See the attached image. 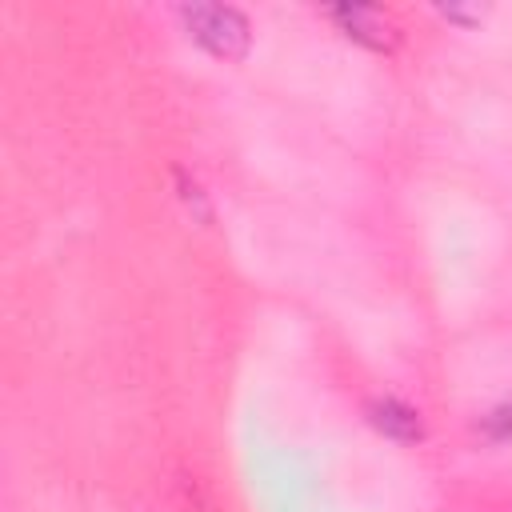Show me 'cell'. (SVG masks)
<instances>
[{
	"instance_id": "1",
	"label": "cell",
	"mask_w": 512,
	"mask_h": 512,
	"mask_svg": "<svg viewBox=\"0 0 512 512\" xmlns=\"http://www.w3.org/2000/svg\"><path fill=\"white\" fill-rule=\"evenodd\" d=\"M184 32L216 60H244L252 48V24L236 4H180Z\"/></svg>"
},
{
	"instance_id": "5",
	"label": "cell",
	"mask_w": 512,
	"mask_h": 512,
	"mask_svg": "<svg viewBox=\"0 0 512 512\" xmlns=\"http://www.w3.org/2000/svg\"><path fill=\"white\" fill-rule=\"evenodd\" d=\"M436 12L444 20H456V24H480V16H484V8H460V4H440Z\"/></svg>"
},
{
	"instance_id": "2",
	"label": "cell",
	"mask_w": 512,
	"mask_h": 512,
	"mask_svg": "<svg viewBox=\"0 0 512 512\" xmlns=\"http://www.w3.org/2000/svg\"><path fill=\"white\" fill-rule=\"evenodd\" d=\"M324 16L348 40H356V44H364L372 52H392L400 44V32H396L392 16L380 12V8H372V4H332V8H324Z\"/></svg>"
},
{
	"instance_id": "3",
	"label": "cell",
	"mask_w": 512,
	"mask_h": 512,
	"mask_svg": "<svg viewBox=\"0 0 512 512\" xmlns=\"http://www.w3.org/2000/svg\"><path fill=\"white\" fill-rule=\"evenodd\" d=\"M364 416H368V424L380 436H388L396 444H420L424 440V416H420V408H412L400 396H372L364 404Z\"/></svg>"
},
{
	"instance_id": "4",
	"label": "cell",
	"mask_w": 512,
	"mask_h": 512,
	"mask_svg": "<svg viewBox=\"0 0 512 512\" xmlns=\"http://www.w3.org/2000/svg\"><path fill=\"white\" fill-rule=\"evenodd\" d=\"M476 432H480L484 440H492V444H508V440H512V400L488 408V412L476 420Z\"/></svg>"
}]
</instances>
